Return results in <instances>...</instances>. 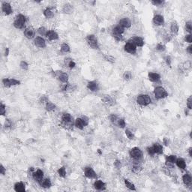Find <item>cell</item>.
Instances as JSON below:
<instances>
[{"label":"cell","mask_w":192,"mask_h":192,"mask_svg":"<svg viewBox=\"0 0 192 192\" xmlns=\"http://www.w3.org/2000/svg\"><path fill=\"white\" fill-rule=\"evenodd\" d=\"M137 102L141 106H147L151 104L152 100L148 95H140L137 98Z\"/></svg>","instance_id":"6da1fadb"},{"label":"cell","mask_w":192,"mask_h":192,"mask_svg":"<svg viewBox=\"0 0 192 192\" xmlns=\"http://www.w3.org/2000/svg\"><path fill=\"white\" fill-rule=\"evenodd\" d=\"M26 23V17L23 14H19L17 16L14 22V26L15 28L21 29L24 27Z\"/></svg>","instance_id":"7a4b0ae2"},{"label":"cell","mask_w":192,"mask_h":192,"mask_svg":"<svg viewBox=\"0 0 192 192\" xmlns=\"http://www.w3.org/2000/svg\"><path fill=\"white\" fill-rule=\"evenodd\" d=\"M154 93H155V96L157 99H162V98H166L168 95L167 90L162 86L156 87L155 89Z\"/></svg>","instance_id":"3957f363"},{"label":"cell","mask_w":192,"mask_h":192,"mask_svg":"<svg viewBox=\"0 0 192 192\" xmlns=\"http://www.w3.org/2000/svg\"><path fill=\"white\" fill-rule=\"evenodd\" d=\"M130 155L133 159L135 161H139L143 158V152L139 148L134 147L133 149H131L130 151Z\"/></svg>","instance_id":"277c9868"},{"label":"cell","mask_w":192,"mask_h":192,"mask_svg":"<svg viewBox=\"0 0 192 192\" xmlns=\"http://www.w3.org/2000/svg\"><path fill=\"white\" fill-rule=\"evenodd\" d=\"M89 45L93 49H98V43L96 37L93 35H90L86 38Z\"/></svg>","instance_id":"5b68a950"},{"label":"cell","mask_w":192,"mask_h":192,"mask_svg":"<svg viewBox=\"0 0 192 192\" xmlns=\"http://www.w3.org/2000/svg\"><path fill=\"white\" fill-rule=\"evenodd\" d=\"M125 50L131 54H134L137 51V47L132 41H128L125 45Z\"/></svg>","instance_id":"8992f818"},{"label":"cell","mask_w":192,"mask_h":192,"mask_svg":"<svg viewBox=\"0 0 192 192\" xmlns=\"http://www.w3.org/2000/svg\"><path fill=\"white\" fill-rule=\"evenodd\" d=\"M84 173H85V176L89 179H95L97 177V175H96V173L95 172V170L92 167H87L84 169Z\"/></svg>","instance_id":"52a82bcc"},{"label":"cell","mask_w":192,"mask_h":192,"mask_svg":"<svg viewBox=\"0 0 192 192\" xmlns=\"http://www.w3.org/2000/svg\"><path fill=\"white\" fill-rule=\"evenodd\" d=\"M34 44L36 47L40 48H44L46 47L45 40L41 37H36L34 40Z\"/></svg>","instance_id":"ba28073f"},{"label":"cell","mask_w":192,"mask_h":192,"mask_svg":"<svg viewBox=\"0 0 192 192\" xmlns=\"http://www.w3.org/2000/svg\"><path fill=\"white\" fill-rule=\"evenodd\" d=\"M32 177L33 179L38 182H40L42 179H43V177H44V173H43V171L41 170H37L35 172H33V173H32Z\"/></svg>","instance_id":"9c48e42d"},{"label":"cell","mask_w":192,"mask_h":192,"mask_svg":"<svg viewBox=\"0 0 192 192\" xmlns=\"http://www.w3.org/2000/svg\"><path fill=\"white\" fill-rule=\"evenodd\" d=\"M2 11L6 14V15H9L12 13V8L11 6L9 3L8 2H4L2 5Z\"/></svg>","instance_id":"30bf717a"},{"label":"cell","mask_w":192,"mask_h":192,"mask_svg":"<svg viewBox=\"0 0 192 192\" xmlns=\"http://www.w3.org/2000/svg\"><path fill=\"white\" fill-rule=\"evenodd\" d=\"M131 41H132L136 47H143L144 45V41L142 38L140 37H134L131 39Z\"/></svg>","instance_id":"8fae6325"},{"label":"cell","mask_w":192,"mask_h":192,"mask_svg":"<svg viewBox=\"0 0 192 192\" xmlns=\"http://www.w3.org/2000/svg\"><path fill=\"white\" fill-rule=\"evenodd\" d=\"M62 120L65 125H71L73 122L72 117L69 113H64L62 116Z\"/></svg>","instance_id":"7c38bea8"},{"label":"cell","mask_w":192,"mask_h":192,"mask_svg":"<svg viewBox=\"0 0 192 192\" xmlns=\"http://www.w3.org/2000/svg\"><path fill=\"white\" fill-rule=\"evenodd\" d=\"M153 23L156 26H162L164 23V20L163 16L161 15H155L153 18Z\"/></svg>","instance_id":"4fadbf2b"},{"label":"cell","mask_w":192,"mask_h":192,"mask_svg":"<svg viewBox=\"0 0 192 192\" xmlns=\"http://www.w3.org/2000/svg\"><path fill=\"white\" fill-rule=\"evenodd\" d=\"M94 188L98 191H103V190H105L106 185L101 180H98V181H95V182L94 183Z\"/></svg>","instance_id":"5bb4252c"},{"label":"cell","mask_w":192,"mask_h":192,"mask_svg":"<svg viewBox=\"0 0 192 192\" xmlns=\"http://www.w3.org/2000/svg\"><path fill=\"white\" fill-rule=\"evenodd\" d=\"M46 37L49 40H50V41H53V40L58 39L59 35L55 31H53V30H49V31H47V32L46 34Z\"/></svg>","instance_id":"9a60e30c"},{"label":"cell","mask_w":192,"mask_h":192,"mask_svg":"<svg viewBox=\"0 0 192 192\" xmlns=\"http://www.w3.org/2000/svg\"><path fill=\"white\" fill-rule=\"evenodd\" d=\"M119 25L121 26L122 27H123L124 29L125 28H129L131 26V20L128 17H125V18H122L119 21Z\"/></svg>","instance_id":"2e32d148"},{"label":"cell","mask_w":192,"mask_h":192,"mask_svg":"<svg viewBox=\"0 0 192 192\" xmlns=\"http://www.w3.org/2000/svg\"><path fill=\"white\" fill-rule=\"evenodd\" d=\"M148 77H149V80H150V81H152V82H158V81H159L160 79H161V77H160V75L158 74L153 73V72L149 73Z\"/></svg>","instance_id":"e0dca14e"},{"label":"cell","mask_w":192,"mask_h":192,"mask_svg":"<svg viewBox=\"0 0 192 192\" xmlns=\"http://www.w3.org/2000/svg\"><path fill=\"white\" fill-rule=\"evenodd\" d=\"M14 191L17 192H24L26 191V186L21 182H17L14 185Z\"/></svg>","instance_id":"ac0fdd59"},{"label":"cell","mask_w":192,"mask_h":192,"mask_svg":"<svg viewBox=\"0 0 192 192\" xmlns=\"http://www.w3.org/2000/svg\"><path fill=\"white\" fill-rule=\"evenodd\" d=\"M35 32L32 29H26L24 31V35L28 39H32L35 37Z\"/></svg>","instance_id":"d6986e66"},{"label":"cell","mask_w":192,"mask_h":192,"mask_svg":"<svg viewBox=\"0 0 192 192\" xmlns=\"http://www.w3.org/2000/svg\"><path fill=\"white\" fill-rule=\"evenodd\" d=\"M87 87L89 90L92 91V92H95V91H98V84L95 81H90L88 83Z\"/></svg>","instance_id":"ffe728a7"},{"label":"cell","mask_w":192,"mask_h":192,"mask_svg":"<svg viewBox=\"0 0 192 192\" xmlns=\"http://www.w3.org/2000/svg\"><path fill=\"white\" fill-rule=\"evenodd\" d=\"M182 181L183 182L185 185L187 186H190L191 185V182H192V179H191V176L189 175V174H185L183 176H182Z\"/></svg>","instance_id":"44dd1931"},{"label":"cell","mask_w":192,"mask_h":192,"mask_svg":"<svg viewBox=\"0 0 192 192\" xmlns=\"http://www.w3.org/2000/svg\"><path fill=\"white\" fill-rule=\"evenodd\" d=\"M152 147H153V149L155 151V154H158V155L162 154V152H163V146H161V144L155 143Z\"/></svg>","instance_id":"7402d4cb"},{"label":"cell","mask_w":192,"mask_h":192,"mask_svg":"<svg viewBox=\"0 0 192 192\" xmlns=\"http://www.w3.org/2000/svg\"><path fill=\"white\" fill-rule=\"evenodd\" d=\"M176 165L178 166V167H179L180 169H185L186 167V164H185V161L184 159L182 158H179V159H176Z\"/></svg>","instance_id":"603a6c76"},{"label":"cell","mask_w":192,"mask_h":192,"mask_svg":"<svg viewBox=\"0 0 192 192\" xmlns=\"http://www.w3.org/2000/svg\"><path fill=\"white\" fill-rule=\"evenodd\" d=\"M75 126L79 129H83V128L85 127V124L82 118H78L75 120Z\"/></svg>","instance_id":"cb8c5ba5"},{"label":"cell","mask_w":192,"mask_h":192,"mask_svg":"<svg viewBox=\"0 0 192 192\" xmlns=\"http://www.w3.org/2000/svg\"><path fill=\"white\" fill-rule=\"evenodd\" d=\"M39 183L41 184V185L44 188H48L51 186V182H50V180L49 179H42Z\"/></svg>","instance_id":"d4e9b609"},{"label":"cell","mask_w":192,"mask_h":192,"mask_svg":"<svg viewBox=\"0 0 192 192\" xmlns=\"http://www.w3.org/2000/svg\"><path fill=\"white\" fill-rule=\"evenodd\" d=\"M124 32V28L122 27L121 26L118 25L114 27L113 29V34H119V35H122Z\"/></svg>","instance_id":"484cf974"},{"label":"cell","mask_w":192,"mask_h":192,"mask_svg":"<svg viewBox=\"0 0 192 192\" xmlns=\"http://www.w3.org/2000/svg\"><path fill=\"white\" fill-rule=\"evenodd\" d=\"M59 79L61 82L62 83H67L68 80V75L66 73L61 72L59 75Z\"/></svg>","instance_id":"4316f807"},{"label":"cell","mask_w":192,"mask_h":192,"mask_svg":"<svg viewBox=\"0 0 192 192\" xmlns=\"http://www.w3.org/2000/svg\"><path fill=\"white\" fill-rule=\"evenodd\" d=\"M141 170H142V167L139 164V163H137V161H135V163L134 164L133 167H132L133 172L135 173H138L141 171Z\"/></svg>","instance_id":"83f0119b"},{"label":"cell","mask_w":192,"mask_h":192,"mask_svg":"<svg viewBox=\"0 0 192 192\" xmlns=\"http://www.w3.org/2000/svg\"><path fill=\"white\" fill-rule=\"evenodd\" d=\"M44 15L47 17V18H52L53 17V12L52 11V10L47 8H46L44 11Z\"/></svg>","instance_id":"f1b7e54d"},{"label":"cell","mask_w":192,"mask_h":192,"mask_svg":"<svg viewBox=\"0 0 192 192\" xmlns=\"http://www.w3.org/2000/svg\"><path fill=\"white\" fill-rule=\"evenodd\" d=\"M103 101H104L105 104H108V105H112V104H113V98H111L110 96H109V95H105V96L104 97Z\"/></svg>","instance_id":"f546056e"},{"label":"cell","mask_w":192,"mask_h":192,"mask_svg":"<svg viewBox=\"0 0 192 192\" xmlns=\"http://www.w3.org/2000/svg\"><path fill=\"white\" fill-rule=\"evenodd\" d=\"M170 30L171 32L173 34H176L179 31V26L176 23H172L171 26H170Z\"/></svg>","instance_id":"4dcf8cb0"},{"label":"cell","mask_w":192,"mask_h":192,"mask_svg":"<svg viewBox=\"0 0 192 192\" xmlns=\"http://www.w3.org/2000/svg\"><path fill=\"white\" fill-rule=\"evenodd\" d=\"M125 184L126 187H127L128 189H130V190H131V191H135V190H136L134 185L133 183H131L128 179H125Z\"/></svg>","instance_id":"1f68e13d"},{"label":"cell","mask_w":192,"mask_h":192,"mask_svg":"<svg viewBox=\"0 0 192 192\" xmlns=\"http://www.w3.org/2000/svg\"><path fill=\"white\" fill-rule=\"evenodd\" d=\"M176 155H170L167 158V164H174L176 161Z\"/></svg>","instance_id":"d6a6232c"},{"label":"cell","mask_w":192,"mask_h":192,"mask_svg":"<svg viewBox=\"0 0 192 192\" xmlns=\"http://www.w3.org/2000/svg\"><path fill=\"white\" fill-rule=\"evenodd\" d=\"M55 108H56V105L53 103L50 102V101L47 102V104H46V110L47 111H52V110H55Z\"/></svg>","instance_id":"836d02e7"},{"label":"cell","mask_w":192,"mask_h":192,"mask_svg":"<svg viewBox=\"0 0 192 192\" xmlns=\"http://www.w3.org/2000/svg\"><path fill=\"white\" fill-rule=\"evenodd\" d=\"M2 83L5 87H11L12 86L11 84V80L8 78H5L2 80Z\"/></svg>","instance_id":"e575fe53"},{"label":"cell","mask_w":192,"mask_h":192,"mask_svg":"<svg viewBox=\"0 0 192 192\" xmlns=\"http://www.w3.org/2000/svg\"><path fill=\"white\" fill-rule=\"evenodd\" d=\"M58 173H59V176L65 178V176H66V170H65V168L64 167L59 168V170H58Z\"/></svg>","instance_id":"d590c367"},{"label":"cell","mask_w":192,"mask_h":192,"mask_svg":"<svg viewBox=\"0 0 192 192\" xmlns=\"http://www.w3.org/2000/svg\"><path fill=\"white\" fill-rule=\"evenodd\" d=\"M61 51L62 53H68L70 51V47L67 44H62L61 46Z\"/></svg>","instance_id":"8d00e7d4"},{"label":"cell","mask_w":192,"mask_h":192,"mask_svg":"<svg viewBox=\"0 0 192 192\" xmlns=\"http://www.w3.org/2000/svg\"><path fill=\"white\" fill-rule=\"evenodd\" d=\"M47 31H48V30H47L44 27H40V28L38 29V33L41 35H45V36H46V34H47Z\"/></svg>","instance_id":"74e56055"},{"label":"cell","mask_w":192,"mask_h":192,"mask_svg":"<svg viewBox=\"0 0 192 192\" xmlns=\"http://www.w3.org/2000/svg\"><path fill=\"white\" fill-rule=\"evenodd\" d=\"M125 134H126L127 137H128L129 140H133L134 137L133 133L131 132V131L130 130H126V131H125Z\"/></svg>","instance_id":"f35d334b"},{"label":"cell","mask_w":192,"mask_h":192,"mask_svg":"<svg viewBox=\"0 0 192 192\" xmlns=\"http://www.w3.org/2000/svg\"><path fill=\"white\" fill-rule=\"evenodd\" d=\"M65 62H67V64H68V67L70 68H74L75 67V65H76L75 62L74 61H72V59H69V61H68V59H67Z\"/></svg>","instance_id":"ab89813d"},{"label":"cell","mask_w":192,"mask_h":192,"mask_svg":"<svg viewBox=\"0 0 192 192\" xmlns=\"http://www.w3.org/2000/svg\"><path fill=\"white\" fill-rule=\"evenodd\" d=\"M71 9H72V7L71 5H65L63 8V11L65 13H68V12H71Z\"/></svg>","instance_id":"60d3db41"},{"label":"cell","mask_w":192,"mask_h":192,"mask_svg":"<svg viewBox=\"0 0 192 192\" xmlns=\"http://www.w3.org/2000/svg\"><path fill=\"white\" fill-rule=\"evenodd\" d=\"M118 125H119V127L122 128H125V120L122 119H118Z\"/></svg>","instance_id":"b9f144b4"},{"label":"cell","mask_w":192,"mask_h":192,"mask_svg":"<svg viewBox=\"0 0 192 192\" xmlns=\"http://www.w3.org/2000/svg\"><path fill=\"white\" fill-rule=\"evenodd\" d=\"M123 78L125 80H129L131 79V74L129 71H125L123 74Z\"/></svg>","instance_id":"7bdbcfd3"},{"label":"cell","mask_w":192,"mask_h":192,"mask_svg":"<svg viewBox=\"0 0 192 192\" xmlns=\"http://www.w3.org/2000/svg\"><path fill=\"white\" fill-rule=\"evenodd\" d=\"M185 29H186L187 32H188L189 33H191V32H192V26H191V22L186 23Z\"/></svg>","instance_id":"ee69618b"},{"label":"cell","mask_w":192,"mask_h":192,"mask_svg":"<svg viewBox=\"0 0 192 192\" xmlns=\"http://www.w3.org/2000/svg\"><path fill=\"white\" fill-rule=\"evenodd\" d=\"M165 49H166V47L161 44H158L156 46V50H159V51H164V50H165Z\"/></svg>","instance_id":"f6af8a7d"},{"label":"cell","mask_w":192,"mask_h":192,"mask_svg":"<svg viewBox=\"0 0 192 192\" xmlns=\"http://www.w3.org/2000/svg\"><path fill=\"white\" fill-rule=\"evenodd\" d=\"M187 107L189 110H191L192 108V98H191V96L189 97L187 100Z\"/></svg>","instance_id":"bcb514c9"},{"label":"cell","mask_w":192,"mask_h":192,"mask_svg":"<svg viewBox=\"0 0 192 192\" xmlns=\"http://www.w3.org/2000/svg\"><path fill=\"white\" fill-rule=\"evenodd\" d=\"M147 152H148V154H149V155H151V156H152V155H154L155 154L152 146L149 147V148L147 149Z\"/></svg>","instance_id":"7dc6e473"},{"label":"cell","mask_w":192,"mask_h":192,"mask_svg":"<svg viewBox=\"0 0 192 192\" xmlns=\"http://www.w3.org/2000/svg\"><path fill=\"white\" fill-rule=\"evenodd\" d=\"M20 68H21L22 69H23V70H27V69L29 68V65H28V64H27L26 62L22 61V62H20Z\"/></svg>","instance_id":"c3c4849f"},{"label":"cell","mask_w":192,"mask_h":192,"mask_svg":"<svg viewBox=\"0 0 192 192\" xmlns=\"http://www.w3.org/2000/svg\"><path fill=\"white\" fill-rule=\"evenodd\" d=\"M104 58L105 59L107 60V61L108 62H115V59L112 56H104Z\"/></svg>","instance_id":"681fc988"},{"label":"cell","mask_w":192,"mask_h":192,"mask_svg":"<svg viewBox=\"0 0 192 192\" xmlns=\"http://www.w3.org/2000/svg\"><path fill=\"white\" fill-rule=\"evenodd\" d=\"M0 110H1V115H5V112H6V110H5V106L2 103L1 104V106H0Z\"/></svg>","instance_id":"f907efd6"},{"label":"cell","mask_w":192,"mask_h":192,"mask_svg":"<svg viewBox=\"0 0 192 192\" xmlns=\"http://www.w3.org/2000/svg\"><path fill=\"white\" fill-rule=\"evenodd\" d=\"M113 38L116 40V41H122V35H119V34H113Z\"/></svg>","instance_id":"816d5d0a"},{"label":"cell","mask_w":192,"mask_h":192,"mask_svg":"<svg viewBox=\"0 0 192 192\" xmlns=\"http://www.w3.org/2000/svg\"><path fill=\"white\" fill-rule=\"evenodd\" d=\"M185 41H186L187 42H188V43H191V42H192V36H191V34L185 35Z\"/></svg>","instance_id":"f5cc1de1"},{"label":"cell","mask_w":192,"mask_h":192,"mask_svg":"<svg viewBox=\"0 0 192 192\" xmlns=\"http://www.w3.org/2000/svg\"><path fill=\"white\" fill-rule=\"evenodd\" d=\"M152 3L154 5L158 6V5H161V4H163L164 2H163V1H158V0H155V1L152 2Z\"/></svg>","instance_id":"db71d44e"},{"label":"cell","mask_w":192,"mask_h":192,"mask_svg":"<svg viewBox=\"0 0 192 192\" xmlns=\"http://www.w3.org/2000/svg\"><path fill=\"white\" fill-rule=\"evenodd\" d=\"M110 120L112 121L113 122H116V120H118V117H117V116L115 115V114H113L112 116H110Z\"/></svg>","instance_id":"11a10c76"},{"label":"cell","mask_w":192,"mask_h":192,"mask_svg":"<svg viewBox=\"0 0 192 192\" xmlns=\"http://www.w3.org/2000/svg\"><path fill=\"white\" fill-rule=\"evenodd\" d=\"M5 128H9V127H11V126L12 125V123H11V122L10 120L7 119L6 122H5Z\"/></svg>","instance_id":"9f6ffc18"},{"label":"cell","mask_w":192,"mask_h":192,"mask_svg":"<svg viewBox=\"0 0 192 192\" xmlns=\"http://www.w3.org/2000/svg\"><path fill=\"white\" fill-rule=\"evenodd\" d=\"M82 119H83V122H84V124H85V126H86V125L89 124V119H88L87 117H86V116H83V117H82Z\"/></svg>","instance_id":"6f0895ef"},{"label":"cell","mask_w":192,"mask_h":192,"mask_svg":"<svg viewBox=\"0 0 192 192\" xmlns=\"http://www.w3.org/2000/svg\"><path fill=\"white\" fill-rule=\"evenodd\" d=\"M0 173L2 175H5V168L3 167V165H1V167H0Z\"/></svg>","instance_id":"680465c9"},{"label":"cell","mask_w":192,"mask_h":192,"mask_svg":"<svg viewBox=\"0 0 192 192\" xmlns=\"http://www.w3.org/2000/svg\"><path fill=\"white\" fill-rule=\"evenodd\" d=\"M114 165H115V167H116V168H120V167H121V162H120L119 161H116Z\"/></svg>","instance_id":"91938a15"},{"label":"cell","mask_w":192,"mask_h":192,"mask_svg":"<svg viewBox=\"0 0 192 192\" xmlns=\"http://www.w3.org/2000/svg\"><path fill=\"white\" fill-rule=\"evenodd\" d=\"M171 40V36L170 35H166L165 36H164V41H170Z\"/></svg>","instance_id":"94428289"},{"label":"cell","mask_w":192,"mask_h":192,"mask_svg":"<svg viewBox=\"0 0 192 192\" xmlns=\"http://www.w3.org/2000/svg\"><path fill=\"white\" fill-rule=\"evenodd\" d=\"M41 103H44V102H48L47 98L45 96H42V98H41Z\"/></svg>","instance_id":"6125c7cd"},{"label":"cell","mask_w":192,"mask_h":192,"mask_svg":"<svg viewBox=\"0 0 192 192\" xmlns=\"http://www.w3.org/2000/svg\"><path fill=\"white\" fill-rule=\"evenodd\" d=\"M187 51H188V53H189V54H191L192 53V46H189L188 48H187Z\"/></svg>","instance_id":"be15d7a7"},{"label":"cell","mask_w":192,"mask_h":192,"mask_svg":"<svg viewBox=\"0 0 192 192\" xmlns=\"http://www.w3.org/2000/svg\"><path fill=\"white\" fill-rule=\"evenodd\" d=\"M166 62H167V64L168 65H170V62H171V60H170V56H167L166 58Z\"/></svg>","instance_id":"e7e4bbea"},{"label":"cell","mask_w":192,"mask_h":192,"mask_svg":"<svg viewBox=\"0 0 192 192\" xmlns=\"http://www.w3.org/2000/svg\"><path fill=\"white\" fill-rule=\"evenodd\" d=\"M188 152H189V155H190L191 157H192V149H191V148H190V149H188Z\"/></svg>","instance_id":"03108f58"},{"label":"cell","mask_w":192,"mask_h":192,"mask_svg":"<svg viewBox=\"0 0 192 192\" xmlns=\"http://www.w3.org/2000/svg\"><path fill=\"white\" fill-rule=\"evenodd\" d=\"M8 53H9V50H8V48H6V50H5V56H8Z\"/></svg>","instance_id":"003e7915"}]
</instances>
